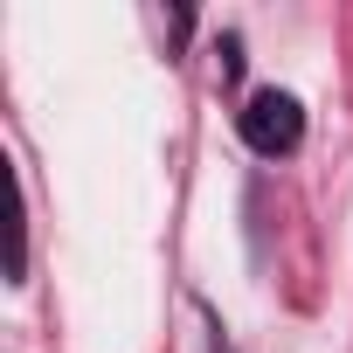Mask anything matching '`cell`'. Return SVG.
Instances as JSON below:
<instances>
[{"label": "cell", "mask_w": 353, "mask_h": 353, "mask_svg": "<svg viewBox=\"0 0 353 353\" xmlns=\"http://www.w3.org/2000/svg\"><path fill=\"white\" fill-rule=\"evenodd\" d=\"M215 353H229V346H222V339H215Z\"/></svg>", "instance_id": "cell-2"}, {"label": "cell", "mask_w": 353, "mask_h": 353, "mask_svg": "<svg viewBox=\"0 0 353 353\" xmlns=\"http://www.w3.org/2000/svg\"><path fill=\"white\" fill-rule=\"evenodd\" d=\"M236 132H243L250 152L284 159V152H298V139H305V104H298L291 90H256V97L236 111Z\"/></svg>", "instance_id": "cell-1"}]
</instances>
